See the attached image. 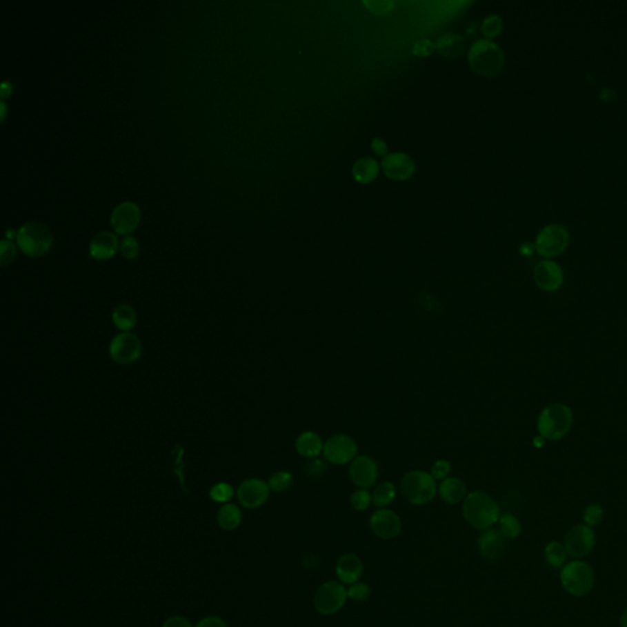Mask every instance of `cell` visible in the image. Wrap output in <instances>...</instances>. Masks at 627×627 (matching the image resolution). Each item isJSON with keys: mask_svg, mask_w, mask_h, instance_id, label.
<instances>
[{"mask_svg": "<svg viewBox=\"0 0 627 627\" xmlns=\"http://www.w3.org/2000/svg\"><path fill=\"white\" fill-rule=\"evenodd\" d=\"M140 210L134 202L126 201L119 203L113 210L110 216V222L113 228L119 233L130 232L139 222Z\"/></svg>", "mask_w": 627, "mask_h": 627, "instance_id": "17", "label": "cell"}, {"mask_svg": "<svg viewBox=\"0 0 627 627\" xmlns=\"http://www.w3.org/2000/svg\"><path fill=\"white\" fill-rule=\"evenodd\" d=\"M233 495H235V489L228 483H217L210 490V497L216 502L229 501Z\"/></svg>", "mask_w": 627, "mask_h": 627, "instance_id": "32", "label": "cell"}, {"mask_svg": "<svg viewBox=\"0 0 627 627\" xmlns=\"http://www.w3.org/2000/svg\"><path fill=\"white\" fill-rule=\"evenodd\" d=\"M197 627H228V625L221 617H203Z\"/></svg>", "mask_w": 627, "mask_h": 627, "instance_id": "42", "label": "cell"}, {"mask_svg": "<svg viewBox=\"0 0 627 627\" xmlns=\"http://www.w3.org/2000/svg\"><path fill=\"white\" fill-rule=\"evenodd\" d=\"M349 478L360 489H369L377 484L379 478L377 462L368 455H358L349 464Z\"/></svg>", "mask_w": 627, "mask_h": 627, "instance_id": "12", "label": "cell"}, {"mask_svg": "<svg viewBox=\"0 0 627 627\" xmlns=\"http://www.w3.org/2000/svg\"><path fill=\"white\" fill-rule=\"evenodd\" d=\"M505 539L506 538L497 529L488 528L483 530L477 540L480 555L489 561L501 559L506 551Z\"/></svg>", "mask_w": 627, "mask_h": 627, "instance_id": "16", "label": "cell"}, {"mask_svg": "<svg viewBox=\"0 0 627 627\" xmlns=\"http://www.w3.org/2000/svg\"><path fill=\"white\" fill-rule=\"evenodd\" d=\"M564 546L570 557L575 559L586 557L595 549V530L587 524L573 526L565 535Z\"/></svg>", "mask_w": 627, "mask_h": 627, "instance_id": "10", "label": "cell"}, {"mask_svg": "<svg viewBox=\"0 0 627 627\" xmlns=\"http://www.w3.org/2000/svg\"><path fill=\"white\" fill-rule=\"evenodd\" d=\"M437 492L442 501L450 505H456L464 501V499L468 495V489L464 480L459 479L457 477H448L446 479L441 480L440 486H437Z\"/></svg>", "mask_w": 627, "mask_h": 627, "instance_id": "21", "label": "cell"}, {"mask_svg": "<svg viewBox=\"0 0 627 627\" xmlns=\"http://www.w3.org/2000/svg\"><path fill=\"white\" fill-rule=\"evenodd\" d=\"M306 473L312 477V478H320L326 472V464L319 457L309 459V462L306 464Z\"/></svg>", "mask_w": 627, "mask_h": 627, "instance_id": "38", "label": "cell"}, {"mask_svg": "<svg viewBox=\"0 0 627 627\" xmlns=\"http://www.w3.org/2000/svg\"><path fill=\"white\" fill-rule=\"evenodd\" d=\"M382 170L391 179L404 180L413 175L415 163L407 155L392 153L382 161Z\"/></svg>", "mask_w": 627, "mask_h": 627, "instance_id": "18", "label": "cell"}, {"mask_svg": "<svg viewBox=\"0 0 627 627\" xmlns=\"http://www.w3.org/2000/svg\"><path fill=\"white\" fill-rule=\"evenodd\" d=\"M118 248V239L110 232H99L90 243V254L96 259L103 260L115 254Z\"/></svg>", "mask_w": 627, "mask_h": 627, "instance_id": "22", "label": "cell"}, {"mask_svg": "<svg viewBox=\"0 0 627 627\" xmlns=\"http://www.w3.org/2000/svg\"><path fill=\"white\" fill-rule=\"evenodd\" d=\"M466 43L464 39L458 36V34H445L441 39L437 41V50L440 52V54L446 57L448 59H456L458 57L464 54Z\"/></svg>", "mask_w": 627, "mask_h": 627, "instance_id": "23", "label": "cell"}, {"mask_svg": "<svg viewBox=\"0 0 627 627\" xmlns=\"http://www.w3.org/2000/svg\"><path fill=\"white\" fill-rule=\"evenodd\" d=\"M560 581L568 595L584 597L595 587V571L587 562L573 560L562 568Z\"/></svg>", "mask_w": 627, "mask_h": 627, "instance_id": "5", "label": "cell"}, {"mask_svg": "<svg viewBox=\"0 0 627 627\" xmlns=\"http://www.w3.org/2000/svg\"><path fill=\"white\" fill-rule=\"evenodd\" d=\"M371 532L380 539L388 540L396 538L402 530L401 518L392 510L379 508L372 513L369 519Z\"/></svg>", "mask_w": 627, "mask_h": 627, "instance_id": "13", "label": "cell"}, {"mask_svg": "<svg viewBox=\"0 0 627 627\" xmlns=\"http://www.w3.org/2000/svg\"><path fill=\"white\" fill-rule=\"evenodd\" d=\"M1 251H0V262L3 266L10 263L14 257H15V246L11 243L10 240H1Z\"/></svg>", "mask_w": 627, "mask_h": 627, "instance_id": "39", "label": "cell"}, {"mask_svg": "<svg viewBox=\"0 0 627 627\" xmlns=\"http://www.w3.org/2000/svg\"><path fill=\"white\" fill-rule=\"evenodd\" d=\"M112 320L115 328H119L120 331L130 332L137 325V310L129 304H120L113 310Z\"/></svg>", "mask_w": 627, "mask_h": 627, "instance_id": "24", "label": "cell"}, {"mask_svg": "<svg viewBox=\"0 0 627 627\" xmlns=\"http://www.w3.org/2000/svg\"><path fill=\"white\" fill-rule=\"evenodd\" d=\"M402 497L415 506H423L437 497V480L426 470H409L399 481Z\"/></svg>", "mask_w": 627, "mask_h": 627, "instance_id": "3", "label": "cell"}, {"mask_svg": "<svg viewBox=\"0 0 627 627\" xmlns=\"http://www.w3.org/2000/svg\"><path fill=\"white\" fill-rule=\"evenodd\" d=\"M451 469H452L451 462L448 461V459H445V458H440L432 464L430 475L434 477L435 480L446 479L450 473H451Z\"/></svg>", "mask_w": 627, "mask_h": 627, "instance_id": "36", "label": "cell"}, {"mask_svg": "<svg viewBox=\"0 0 627 627\" xmlns=\"http://www.w3.org/2000/svg\"><path fill=\"white\" fill-rule=\"evenodd\" d=\"M142 352V344L137 335L121 332L115 336L110 344L112 359L120 366L132 364L139 360Z\"/></svg>", "mask_w": 627, "mask_h": 627, "instance_id": "11", "label": "cell"}, {"mask_svg": "<svg viewBox=\"0 0 627 627\" xmlns=\"http://www.w3.org/2000/svg\"><path fill=\"white\" fill-rule=\"evenodd\" d=\"M349 504L355 511L361 512L366 511V508H370L372 504V495H371L369 489H358L353 491L352 495L349 497Z\"/></svg>", "mask_w": 627, "mask_h": 627, "instance_id": "31", "label": "cell"}, {"mask_svg": "<svg viewBox=\"0 0 627 627\" xmlns=\"http://www.w3.org/2000/svg\"><path fill=\"white\" fill-rule=\"evenodd\" d=\"M546 440H544L543 437L537 435V437L533 439V444H535V448H543L544 444H546Z\"/></svg>", "mask_w": 627, "mask_h": 627, "instance_id": "46", "label": "cell"}, {"mask_svg": "<svg viewBox=\"0 0 627 627\" xmlns=\"http://www.w3.org/2000/svg\"><path fill=\"white\" fill-rule=\"evenodd\" d=\"M573 424V413L568 404H551L538 415L537 431L546 441H557L568 435Z\"/></svg>", "mask_w": 627, "mask_h": 627, "instance_id": "2", "label": "cell"}, {"mask_svg": "<svg viewBox=\"0 0 627 627\" xmlns=\"http://www.w3.org/2000/svg\"><path fill=\"white\" fill-rule=\"evenodd\" d=\"M363 562L355 554H344L336 565V575L341 584H355L363 575Z\"/></svg>", "mask_w": 627, "mask_h": 627, "instance_id": "19", "label": "cell"}, {"mask_svg": "<svg viewBox=\"0 0 627 627\" xmlns=\"http://www.w3.org/2000/svg\"><path fill=\"white\" fill-rule=\"evenodd\" d=\"M347 598L348 592L344 584L337 581H328L317 589L314 606L322 615H332L344 608Z\"/></svg>", "mask_w": 627, "mask_h": 627, "instance_id": "8", "label": "cell"}, {"mask_svg": "<svg viewBox=\"0 0 627 627\" xmlns=\"http://www.w3.org/2000/svg\"><path fill=\"white\" fill-rule=\"evenodd\" d=\"M435 48H437V46L434 43H431L430 41H428V39H420V41H418V42L415 44L413 52H415V54L418 55V57H426V55L431 54Z\"/></svg>", "mask_w": 627, "mask_h": 627, "instance_id": "41", "label": "cell"}, {"mask_svg": "<svg viewBox=\"0 0 627 627\" xmlns=\"http://www.w3.org/2000/svg\"><path fill=\"white\" fill-rule=\"evenodd\" d=\"M379 166L375 159H361L353 167V175L360 183H368L377 177Z\"/></svg>", "mask_w": 627, "mask_h": 627, "instance_id": "27", "label": "cell"}, {"mask_svg": "<svg viewBox=\"0 0 627 627\" xmlns=\"http://www.w3.org/2000/svg\"><path fill=\"white\" fill-rule=\"evenodd\" d=\"M464 517L473 528H491L500 518V506L488 492L470 491L462 502Z\"/></svg>", "mask_w": 627, "mask_h": 627, "instance_id": "1", "label": "cell"}, {"mask_svg": "<svg viewBox=\"0 0 627 627\" xmlns=\"http://www.w3.org/2000/svg\"><path fill=\"white\" fill-rule=\"evenodd\" d=\"M570 235L568 229L561 224L551 223L540 230L535 239V251L540 257L550 260L560 257L568 249Z\"/></svg>", "mask_w": 627, "mask_h": 627, "instance_id": "7", "label": "cell"}, {"mask_svg": "<svg viewBox=\"0 0 627 627\" xmlns=\"http://www.w3.org/2000/svg\"><path fill=\"white\" fill-rule=\"evenodd\" d=\"M358 444L347 434H336L328 437L324 445V458L335 466L348 464L358 456Z\"/></svg>", "mask_w": 627, "mask_h": 627, "instance_id": "9", "label": "cell"}, {"mask_svg": "<svg viewBox=\"0 0 627 627\" xmlns=\"http://www.w3.org/2000/svg\"><path fill=\"white\" fill-rule=\"evenodd\" d=\"M17 238L20 249L30 257H39L52 246L50 229L36 221L23 224L19 229Z\"/></svg>", "mask_w": 627, "mask_h": 627, "instance_id": "6", "label": "cell"}, {"mask_svg": "<svg viewBox=\"0 0 627 627\" xmlns=\"http://www.w3.org/2000/svg\"><path fill=\"white\" fill-rule=\"evenodd\" d=\"M163 627H192V625L186 617H172L164 621Z\"/></svg>", "mask_w": 627, "mask_h": 627, "instance_id": "43", "label": "cell"}, {"mask_svg": "<svg viewBox=\"0 0 627 627\" xmlns=\"http://www.w3.org/2000/svg\"><path fill=\"white\" fill-rule=\"evenodd\" d=\"M603 518H604V510H603V508H601L600 505H598V504L588 505V506L586 508V510H584V524H587L590 528L601 524Z\"/></svg>", "mask_w": 627, "mask_h": 627, "instance_id": "33", "label": "cell"}, {"mask_svg": "<svg viewBox=\"0 0 627 627\" xmlns=\"http://www.w3.org/2000/svg\"><path fill=\"white\" fill-rule=\"evenodd\" d=\"M371 148H372V151H374V152L377 153V155H380V156L385 155L386 151H388V145L382 141V140H380V139H375V140L372 141Z\"/></svg>", "mask_w": 627, "mask_h": 627, "instance_id": "44", "label": "cell"}, {"mask_svg": "<svg viewBox=\"0 0 627 627\" xmlns=\"http://www.w3.org/2000/svg\"><path fill=\"white\" fill-rule=\"evenodd\" d=\"M468 59L475 72L488 77L499 74L505 61L500 47L489 39L477 41L469 50Z\"/></svg>", "mask_w": 627, "mask_h": 627, "instance_id": "4", "label": "cell"}, {"mask_svg": "<svg viewBox=\"0 0 627 627\" xmlns=\"http://www.w3.org/2000/svg\"><path fill=\"white\" fill-rule=\"evenodd\" d=\"M396 494L397 490L392 481H382L371 492L372 505L377 508H386L390 504H392Z\"/></svg>", "mask_w": 627, "mask_h": 627, "instance_id": "26", "label": "cell"}, {"mask_svg": "<svg viewBox=\"0 0 627 627\" xmlns=\"http://www.w3.org/2000/svg\"><path fill=\"white\" fill-rule=\"evenodd\" d=\"M347 592H348V598L355 600V601H364L371 595L370 586L364 584V582H357V584H350V587L347 589Z\"/></svg>", "mask_w": 627, "mask_h": 627, "instance_id": "34", "label": "cell"}, {"mask_svg": "<svg viewBox=\"0 0 627 627\" xmlns=\"http://www.w3.org/2000/svg\"><path fill=\"white\" fill-rule=\"evenodd\" d=\"M366 8L375 14H386L392 10V1H386V0H374V1H366L364 3Z\"/></svg>", "mask_w": 627, "mask_h": 627, "instance_id": "40", "label": "cell"}, {"mask_svg": "<svg viewBox=\"0 0 627 627\" xmlns=\"http://www.w3.org/2000/svg\"><path fill=\"white\" fill-rule=\"evenodd\" d=\"M620 626L627 627V608L624 610L621 617H620Z\"/></svg>", "mask_w": 627, "mask_h": 627, "instance_id": "47", "label": "cell"}, {"mask_svg": "<svg viewBox=\"0 0 627 627\" xmlns=\"http://www.w3.org/2000/svg\"><path fill=\"white\" fill-rule=\"evenodd\" d=\"M268 484L270 489L276 492L288 490L293 484V475L287 470H279L270 477Z\"/></svg>", "mask_w": 627, "mask_h": 627, "instance_id": "30", "label": "cell"}, {"mask_svg": "<svg viewBox=\"0 0 627 627\" xmlns=\"http://www.w3.org/2000/svg\"><path fill=\"white\" fill-rule=\"evenodd\" d=\"M566 557H568V551L565 549V546L557 540H553L546 546V561L553 568H564Z\"/></svg>", "mask_w": 627, "mask_h": 627, "instance_id": "29", "label": "cell"}, {"mask_svg": "<svg viewBox=\"0 0 627 627\" xmlns=\"http://www.w3.org/2000/svg\"><path fill=\"white\" fill-rule=\"evenodd\" d=\"M120 250L126 259H134L139 252V243L135 238L126 235L120 241Z\"/></svg>", "mask_w": 627, "mask_h": 627, "instance_id": "37", "label": "cell"}, {"mask_svg": "<svg viewBox=\"0 0 627 627\" xmlns=\"http://www.w3.org/2000/svg\"><path fill=\"white\" fill-rule=\"evenodd\" d=\"M241 511L235 504H226L219 508L217 513V521L222 528L226 530H233L239 527L241 522Z\"/></svg>", "mask_w": 627, "mask_h": 627, "instance_id": "25", "label": "cell"}, {"mask_svg": "<svg viewBox=\"0 0 627 627\" xmlns=\"http://www.w3.org/2000/svg\"><path fill=\"white\" fill-rule=\"evenodd\" d=\"M325 442L315 431H303L295 439V448L297 453L306 459H314L321 455Z\"/></svg>", "mask_w": 627, "mask_h": 627, "instance_id": "20", "label": "cell"}, {"mask_svg": "<svg viewBox=\"0 0 627 627\" xmlns=\"http://www.w3.org/2000/svg\"><path fill=\"white\" fill-rule=\"evenodd\" d=\"M497 522H499V532L506 539H515L521 535L522 526H521L519 519L512 513H504L500 516Z\"/></svg>", "mask_w": 627, "mask_h": 627, "instance_id": "28", "label": "cell"}, {"mask_svg": "<svg viewBox=\"0 0 627 627\" xmlns=\"http://www.w3.org/2000/svg\"><path fill=\"white\" fill-rule=\"evenodd\" d=\"M533 279L538 288L544 292H557L564 283V270L557 262L541 260L535 265Z\"/></svg>", "mask_w": 627, "mask_h": 627, "instance_id": "14", "label": "cell"}, {"mask_svg": "<svg viewBox=\"0 0 627 627\" xmlns=\"http://www.w3.org/2000/svg\"><path fill=\"white\" fill-rule=\"evenodd\" d=\"M535 250V246H532V244H528V243H526V244H524V246H521L519 252H521L524 257H530Z\"/></svg>", "mask_w": 627, "mask_h": 627, "instance_id": "45", "label": "cell"}, {"mask_svg": "<svg viewBox=\"0 0 627 627\" xmlns=\"http://www.w3.org/2000/svg\"><path fill=\"white\" fill-rule=\"evenodd\" d=\"M270 490L271 489L266 481L259 478H250L240 484L237 497L244 508H257L268 501Z\"/></svg>", "mask_w": 627, "mask_h": 627, "instance_id": "15", "label": "cell"}, {"mask_svg": "<svg viewBox=\"0 0 627 627\" xmlns=\"http://www.w3.org/2000/svg\"><path fill=\"white\" fill-rule=\"evenodd\" d=\"M481 30L488 39L497 37V34L502 31L501 17H497V15L486 17V21L483 22Z\"/></svg>", "mask_w": 627, "mask_h": 627, "instance_id": "35", "label": "cell"}]
</instances>
